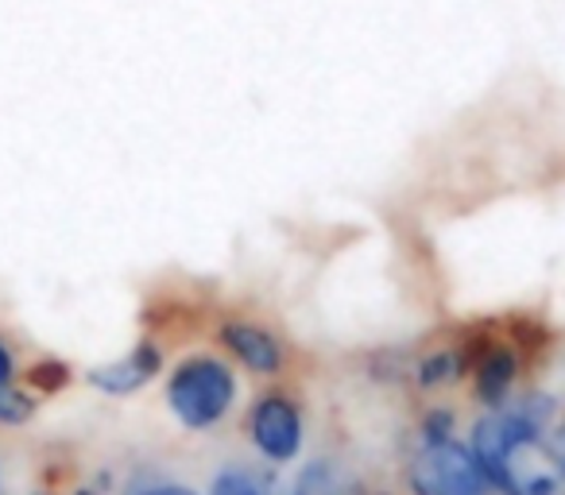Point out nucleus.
I'll return each instance as SVG.
<instances>
[{
  "label": "nucleus",
  "mask_w": 565,
  "mask_h": 495,
  "mask_svg": "<svg viewBox=\"0 0 565 495\" xmlns=\"http://www.w3.org/2000/svg\"><path fill=\"white\" fill-rule=\"evenodd\" d=\"M128 495H198L186 484H132Z\"/></svg>",
  "instance_id": "4468645a"
},
{
  "label": "nucleus",
  "mask_w": 565,
  "mask_h": 495,
  "mask_svg": "<svg viewBox=\"0 0 565 495\" xmlns=\"http://www.w3.org/2000/svg\"><path fill=\"white\" fill-rule=\"evenodd\" d=\"M252 441L267 461H295L302 449V418L299 407L282 395H267L252 407Z\"/></svg>",
  "instance_id": "20e7f679"
},
{
  "label": "nucleus",
  "mask_w": 565,
  "mask_h": 495,
  "mask_svg": "<svg viewBox=\"0 0 565 495\" xmlns=\"http://www.w3.org/2000/svg\"><path fill=\"white\" fill-rule=\"evenodd\" d=\"M12 379H17V356H12V348L0 341V387H9Z\"/></svg>",
  "instance_id": "2eb2a0df"
},
{
  "label": "nucleus",
  "mask_w": 565,
  "mask_h": 495,
  "mask_svg": "<svg viewBox=\"0 0 565 495\" xmlns=\"http://www.w3.org/2000/svg\"><path fill=\"white\" fill-rule=\"evenodd\" d=\"M28 379H32L35 387H43V391H58V387H66V379H71V368L58 361H43L28 372Z\"/></svg>",
  "instance_id": "9b49d317"
},
{
  "label": "nucleus",
  "mask_w": 565,
  "mask_h": 495,
  "mask_svg": "<svg viewBox=\"0 0 565 495\" xmlns=\"http://www.w3.org/2000/svg\"><path fill=\"white\" fill-rule=\"evenodd\" d=\"M515 368H519L515 353H508V348H488L477 364V399L488 402L492 410L503 407L511 384H515Z\"/></svg>",
  "instance_id": "0eeeda50"
},
{
  "label": "nucleus",
  "mask_w": 565,
  "mask_h": 495,
  "mask_svg": "<svg viewBox=\"0 0 565 495\" xmlns=\"http://www.w3.org/2000/svg\"><path fill=\"white\" fill-rule=\"evenodd\" d=\"M546 456H550V464L557 469V476L565 480V426H557V430L546 438Z\"/></svg>",
  "instance_id": "ddd939ff"
},
{
  "label": "nucleus",
  "mask_w": 565,
  "mask_h": 495,
  "mask_svg": "<svg viewBox=\"0 0 565 495\" xmlns=\"http://www.w3.org/2000/svg\"><path fill=\"white\" fill-rule=\"evenodd\" d=\"M210 495H264V492H259V484L244 469H225L217 480H213Z\"/></svg>",
  "instance_id": "9d476101"
},
{
  "label": "nucleus",
  "mask_w": 565,
  "mask_h": 495,
  "mask_svg": "<svg viewBox=\"0 0 565 495\" xmlns=\"http://www.w3.org/2000/svg\"><path fill=\"white\" fill-rule=\"evenodd\" d=\"M159 368H163V356H159V348L151 345V341H140V345H136L128 356H120V361L86 372V379L105 395H132V391H140V387L148 384Z\"/></svg>",
  "instance_id": "39448f33"
},
{
  "label": "nucleus",
  "mask_w": 565,
  "mask_h": 495,
  "mask_svg": "<svg viewBox=\"0 0 565 495\" xmlns=\"http://www.w3.org/2000/svg\"><path fill=\"white\" fill-rule=\"evenodd\" d=\"M554 402L550 399H523L511 410H492L472 426V449L488 487H500L503 495H523V480L515 472V453L542 441Z\"/></svg>",
  "instance_id": "f257e3e1"
},
{
  "label": "nucleus",
  "mask_w": 565,
  "mask_h": 495,
  "mask_svg": "<svg viewBox=\"0 0 565 495\" xmlns=\"http://www.w3.org/2000/svg\"><path fill=\"white\" fill-rule=\"evenodd\" d=\"M457 376H461V356L457 353H434L418 364V384L423 387H441Z\"/></svg>",
  "instance_id": "6e6552de"
},
{
  "label": "nucleus",
  "mask_w": 565,
  "mask_h": 495,
  "mask_svg": "<svg viewBox=\"0 0 565 495\" xmlns=\"http://www.w3.org/2000/svg\"><path fill=\"white\" fill-rule=\"evenodd\" d=\"M236 399V379L228 364L213 361V356H194V361L179 364L167 384V402H171L174 418L186 430H210L228 415Z\"/></svg>",
  "instance_id": "f03ea898"
},
{
  "label": "nucleus",
  "mask_w": 565,
  "mask_h": 495,
  "mask_svg": "<svg viewBox=\"0 0 565 495\" xmlns=\"http://www.w3.org/2000/svg\"><path fill=\"white\" fill-rule=\"evenodd\" d=\"M449 430H454V415H449V410H434V415L426 418V426H423L426 441H446Z\"/></svg>",
  "instance_id": "f8f14e48"
},
{
  "label": "nucleus",
  "mask_w": 565,
  "mask_h": 495,
  "mask_svg": "<svg viewBox=\"0 0 565 495\" xmlns=\"http://www.w3.org/2000/svg\"><path fill=\"white\" fill-rule=\"evenodd\" d=\"M35 495H47V492H35Z\"/></svg>",
  "instance_id": "dca6fc26"
},
{
  "label": "nucleus",
  "mask_w": 565,
  "mask_h": 495,
  "mask_svg": "<svg viewBox=\"0 0 565 495\" xmlns=\"http://www.w3.org/2000/svg\"><path fill=\"white\" fill-rule=\"evenodd\" d=\"M411 487L418 495H488V480L477 456L454 438L426 441L423 453L411 461Z\"/></svg>",
  "instance_id": "7ed1b4c3"
},
{
  "label": "nucleus",
  "mask_w": 565,
  "mask_h": 495,
  "mask_svg": "<svg viewBox=\"0 0 565 495\" xmlns=\"http://www.w3.org/2000/svg\"><path fill=\"white\" fill-rule=\"evenodd\" d=\"M221 345H225L228 353H236V361H241L244 368L259 372V376H271L282 364L279 341L267 330H259V325H248V322L221 325Z\"/></svg>",
  "instance_id": "423d86ee"
},
{
  "label": "nucleus",
  "mask_w": 565,
  "mask_h": 495,
  "mask_svg": "<svg viewBox=\"0 0 565 495\" xmlns=\"http://www.w3.org/2000/svg\"><path fill=\"white\" fill-rule=\"evenodd\" d=\"M35 415V399L17 387H0V426H24Z\"/></svg>",
  "instance_id": "1a4fd4ad"
}]
</instances>
